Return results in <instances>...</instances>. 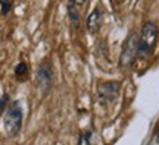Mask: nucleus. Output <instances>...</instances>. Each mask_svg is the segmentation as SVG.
<instances>
[{"mask_svg": "<svg viewBox=\"0 0 159 145\" xmlns=\"http://www.w3.org/2000/svg\"><path fill=\"white\" fill-rule=\"evenodd\" d=\"M102 23H103V12L99 7H94L90 12V15L87 16V21H85L87 31L90 34H97L102 28Z\"/></svg>", "mask_w": 159, "mask_h": 145, "instance_id": "obj_6", "label": "nucleus"}, {"mask_svg": "<svg viewBox=\"0 0 159 145\" xmlns=\"http://www.w3.org/2000/svg\"><path fill=\"white\" fill-rule=\"evenodd\" d=\"M22 119H24V112L21 103L19 101L11 103L9 107L6 109V114L3 117V129H5L6 135L9 138H13V136H16L21 132Z\"/></svg>", "mask_w": 159, "mask_h": 145, "instance_id": "obj_2", "label": "nucleus"}, {"mask_svg": "<svg viewBox=\"0 0 159 145\" xmlns=\"http://www.w3.org/2000/svg\"><path fill=\"white\" fill-rule=\"evenodd\" d=\"M159 38V29L158 25L152 21L143 23L139 41H137V57L139 59H148L153 53L155 47L158 44Z\"/></svg>", "mask_w": 159, "mask_h": 145, "instance_id": "obj_1", "label": "nucleus"}, {"mask_svg": "<svg viewBox=\"0 0 159 145\" xmlns=\"http://www.w3.org/2000/svg\"><path fill=\"white\" fill-rule=\"evenodd\" d=\"M137 41L139 38L134 32H131L127 37L124 45H122V50H121V56H119L121 67H130L137 59Z\"/></svg>", "mask_w": 159, "mask_h": 145, "instance_id": "obj_3", "label": "nucleus"}, {"mask_svg": "<svg viewBox=\"0 0 159 145\" xmlns=\"http://www.w3.org/2000/svg\"><path fill=\"white\" fill-rule=\"evenodd\" d=\"M37 85L41 89V94L46 95L53 85V69L49 62H43L37 70Z\"/></svg>", "mask_w": 159, "mask_h": 145, "instance_id": "obj_5", "label": "nucleus"}, {"mask_svg": "<svg viewBox=\"0 0 159 145\" xmlns=\"http://www.w3.org/2000/svg\"><path fill=\"white\" fill-rule=\"evenodd\" d=\"M71 3H74V5H77V6H81V5H84L85 3V0H69Z\"/></svg>", "mask_w": 159, "mask_h": 145, "instance_id": "obj_12", "label": "nucleus"}, {"mask_svg": "<svg viewBox=\"0 0 159 145\" xmlns=\"http://www.w3.org/2000/svg\"><path fill=\"white\" fill-rule=\"evenodd\" d=\"M77 145H93L91 144V132H84V134L80 135Z\"/></svg>", "mask_w": 159, "mask_h": 145, "instance_id": "obj_9", "label": "nucleus"}, {"mask_svg": "<svg viewBox=\"0 0 159 145\" xmlns=\"http://www.w3.org/2000/svg\"><path fill=\"white\" fill-rule=\"evenodd\" d=\"M119 89H121V84L118 81H108V82H102L97 87V97L99 100L103 103H114L119 95Z\"/></svg>", "mask_w": 159, "mask_h": 145, "instance_id": "obj_4", "label": "nucleus"}, {"mask_svg": "<svg viewBox=\"0 0 159 145\" xmlns=\"http://www.w3.org/2000/svg\"><path fill=\"white\" fill-rule=\"evenodd\" d=\"M15 76L21 82L28 79V66H27L25 62H19L16 66H15Z\"/></svg>", "mask_w": 159, "mask_h": 145, "instance_id": "obj_8", "label": "nucleus"}, {"mask_svg": "<svg viewBox=\"0 0 159 145\" xmlns=\"http://www.w3.org/2000/svg\"><path fill=\"white\" fill-rule=\"evenodd\" d=\"M68 16L69 21H71V25L74 28H78L80 27V21H81V15H80V6L74 5L69 2L68 5Z\"/></svg>", "mask_w": 159, "mask_h": 145, "instance_id": "obj_7", "label": "nucleus"}, {"mask_svg": "<svg viewBox=\"0 0 159 145\" xmlns=\"http://www.w3.org/2000/svg\"><path fill=\"white\" fill-rule=\"evenodd\" d=\"M0 7H2V15L6 16L12 11V2L11 0H0Z\"/></svg>", "mask_w": 159, "mask_h": 145, "instance_id": "obj_10", "label": "nucleus"}, {"mask_svg": "<svg viewBox=\"0 0 159 145\" xmlns=\"http://www.w3.org/2000/svg\"><path fill=\"white\" fill-rule=\"evenodd\" d=\"M7 103H9V95L3 94L0 97V116L5 113V110L7 109Z\"/></svg>", "mask_w": 159, "mask_h": 145, "instance_id": "obj_11", "label": "nucleus"}, {"mask_svg": "<svg viewBox=\"0 0 159 145\" xmlns=\"http://www.w3.org/2000/svg\"><path fill=\"white\" fill-rule=\"evenodd\" d=\"M158 139H159V135H158Z\"/></svg>", "mask_w": 159, "mask_h": 145, "instance_id": "obj_13", "label": "nucleus"}]
</instances>
